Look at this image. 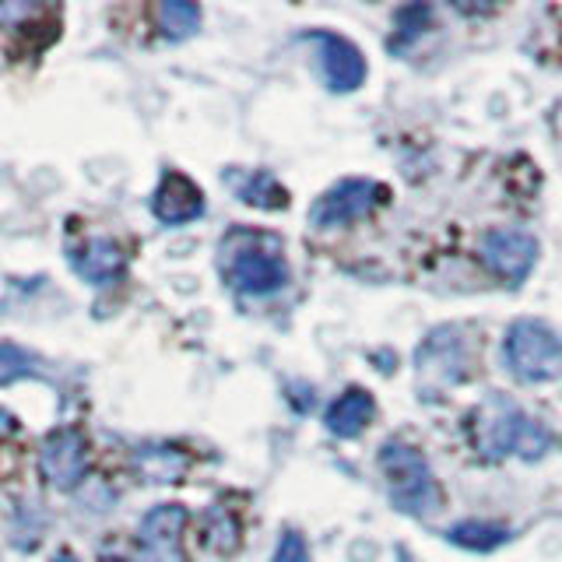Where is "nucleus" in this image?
Masks as SVG:
<instances>
[{
  "label": "nucleus",
  "mask_w": 562,
  "mask_h": 562,
  "mask_svg": "<svg viewBox=\"0 0 562 562\" xmlns=\"http://www.w3.org/2000/svg\"><path fill=\"white\" fill-rule=\"evenodd\" d=\"M32 373V359L18 345H0V386Z\"/></svg>",
  "instance_id": "19"
},
{
  "label": "nucleus",
  "mask_w": 562,
  "mask_h": 562,
  "mask_svg": "<svg viewBox=\"0 0 562 562\" xmlns=\"http://www.w3.org/2000/svg\"><path fill=\"white\" fill-rule=\"evenodd\" d=\"M236 541H239L236 517H228L225 509H215V514H211V527H207V544H215L218 552H228V549H236Z\"/></svg>",
  "instance_id": "18"
},
{
  "label": "nucleus",
  "mask_w": 562,
  "mask_h": 562,
  "mask_svg": "<svg viewBox=\"0 0 562 562\" xmlns=\"http://www.w3.org/2000/svg\"><path fill=\"white\" fill-rule=\"evenodd\" d=\"M236 190H239V201L263 207V211H278L289 204V190L281 187L271 172H246L236 180Z\"/></svg>",
  "instance_id": "15"
},
{
  "label": "nucleus",
  "mask_w": 562,
  "mask_h": 562,
  "mask_svg": "<svg viewBox=\"0 0 562 562\" xmlns=\"http://www.w3.org/2000/svg\"><path fill=\"white\" fill-rule=\"evenodd\" d=\"M14 432V415L0 408V439H8Z\"/></svg>",
  "instance_id": "21"
},
{
  "label": "nucleus",
  "mask_w": 562,
  "mask_h": 562,
  "mask_svg": "<svg viewBox=\"0 0 562 562\" xmlns=\"http://www.w3.org/2000/svg\"><path fill=\"white\" fill-rule=\"evenodd\" d=\"M49 562H78V555H75V552H67V549H60V552L53 555Z\"/></svg>",
  "instance_id": "22"
},
{
  "label": "nucleus",
  "mask_w": 562,
  "mask_h": 562,
  "mask_svg": "<svg viewBox=\"0 0 562 562\" xmlns=\"http://www.w3.org/2000/svg\"><path fill=\"white\" fill-rule=\"evenodd\" d=\"M183 531H187V509L180 503H162L140 520V562H183Z\"/></svg>",
  "instance_id": "8"
},
{
  "label": "nucleus",
  "mask_w": 562,
  "mask_h": 562,
  "mask_svg": "<svg viewBox=\"0 0 562 562\" xmlns=\"http://www.w3.org/2000/svg\"><path fill=\"white\" fill-rule=\"evenodd\" d=\"M225 281L243 295H271L289 285V263L281 257V243L268 233L236 228L222 243Z\"/></svg>",
  "instance_id": "2"
},
{
  "label": "nucleus",
  "mask_w": 562,
  "mask_h": 562,
  "mask_svg": "<svg viewBox=\"0 0 562 562\" xmlns=\"http://www.w3.org/2000/svg\"><path fill=\"white\" fill-rule=\"evenodd\" d=\"M447 538L453 544H461V549H471V552H492L509 538V531L499 524H488V520H461V524L450 527Z\"/></svg>",
  "instance_id": "16"
},
{
  "label": "nucleus",
  "mask_w": 562,
  "mask_h": 562,
  "mask_svg": "<svg viewBox=\"0 0 562 562\" xmlns=\"http://www.w3.org/2000/svg\"><path fill=\"white\" fill-rule=\"evenodd\" d=\"M468 436L485 461H503L509 453L524 457V461H538L552 450V432L503 394L482 401L471 412Z\"/></svg>",
  "instance_id": "1"
},
{
  "label": "nucleus",
  "mask_w": 562,
  "mask_h": 562,
  "mask_svg": "<svg viewBox=\"0 0 562 562\" xmlns=\"http://www.w3.org/2000/svg\"><path fill=\"white\" fill-rule=\"evenodd\" d=\"M151 215L162 225H187L204 215V193L187 172L169 169L151 193Z\"/></svg>",
  "instance_id": "10"
},
{
  "label": "nucleus",
  "mask_w": 562,
  "mask_h": 562,
  "mask_svg": "<svg viewBox=\"0 0 562 562\" xmlns=\"http://www.w3.org/2000/svg\"><path fill=\"white\" fill-rule=\"evenodd\" d=\"M468 366H471V348L464 341L461 327H439L418 345L415 373H418V386L426 394L447 391V386L461 383L468 376Z\"/></svg>",
  "instance_id": "5"
},
{
  "label": "nucleus",
  "mask_w": 562,
  "mask_h": 562,
  "mask_svg": "<svg viewBox=\"0 0 562 562\" xmlns=\"http://www.w3.org/2000/svg\"><path fill=\"white\" fill-rule=\"evenodd\" d=\"M310 40L321 46V67L324 78L334 92H356L366 81V57L356 43H348L345 35L334 32H313Z\"/></svg>",
  "instance_id": "11"
},
{
  "label": "nucleus",
  "mask_w": 562,
  "mask_h": 562,
  "mask_svg": "<svg viewBox=\"0 0 562 562\" xmlns=\"http://www.w3.org/2000/svg\"><path fill=\"white\" fill-rule=\"evenodd\" d=\"M506 369L524 383L562 376V338L544 321H514L503 341Z\"/></svg>",
  "instance_id": "4"
},
{
  "label": "nucleus",
  "mask_w": 562,
  "mask_h": 562,
  "mask_svg": "<svg viewBox=\"0 0 562 562\" xmlns=\"http://www.w3.org/2000/svg\"><path fill=\"white\" fill-rule=\"evenodd\" d=\"M386 201V187L376 180H366V176H356V180H341L334 183L327 193H321V201L313 204L310 218L316 228H338V225H351Z\"/></svg>",
  "instance_id": "6"
},
{
  "label": "nucleus",
  "mask_w": 562,
  "mask_h": 562,
  "mask_svg": "<svg viewBox=\"0 0 562 562\" xmlns=\"http://www.w3.org/2000/svg\"><path fill=\"white\" fill-rule=\"evenodd\" d=\"M40 468H43V479L53 488H78L88 474V443L78 429H57L40 453Z\"/></svg>",
  "instance_id": "9"
},
{
  "label": "nucleus",
  "mask_w": 562,
  "mask_h": 562,
  "mask_svg": "<svg viewBox=\"0 0 562 562\" xmlns=\"http://www.w3.org/2000/svg\"><path fill=\"white\" fill-rule=\"evenodd\" d=\"M137 474L145 482H158V485H166V482H180L183 479V471L190 468V457L183 450H176V447H145L137 453Z\"/></svg>",
  "instance_id": "14"
},
{
  "label": "nucleus",
  "mask_w": 562,
  "mask_h": 562,
  "mask_svg": "<svg viewBox=\"0 0 562 562\" xmlns=\"http://www.w3.org/2000/svg\"><path fill=\"white\" fill-rule=\"evenodd\" d=\"M479 254L485 268L503 278L506 285H520L538 260V239L527 228H492V233L482 236Z\"/></svg>",
  "instance_id": "7"
},
{
  "label": "nucleus",
  "mask_w": 562,
  "mask_h": 562,
  "mask_svg": "<svg viewBox=\"0 0 562 562\" xmlns=\"http://www.w3.org/2000/svg\"><path fill=\"white\" fill-rule=\"evenodd\" d=\"M75 268L92 285H113V281H120L123 268H127V257H123V246L116 239L95 236L75 250Z\"/></svg>",
  "instance_id": "12"
},
{
  "label": "nucleus",
  "mask_w": 562,
  "mask_h": 562,
  "mask_svg": "<svg viewBox=\"0 0 562 562\" xmlns=\"http://www.w3.org/2000/svg\"><path fill=\"white\" fill-rule=\"evenodd\" d=\"M376 415V401L369 391H362V386H348V391L341 397H334V404L327 408L324 422H327V429L334 436H341V439H356L359 432H366V426L373 422Z\"/></svg>",
  "instance_id": "13"
},
{
  "label": "nucleus",
  "mask_w": 562,
  "mask_h": 562,
  "mask_svg": "<svg viewBox=\"0 0 562 562\" xmlns=\"http://www.w3.org/2000/svg\"><path fill=\"white\" fill-rule=\"evenodd\" d=\"M274 562H306V541H303V535H295V531L281 535Z\"/></svg>",
  "instance_id": "20"
},
{
  "label": "nucleus",
  "mask_w": 562,
  "mask_h": 562,
  "mask_svg": "<svg viewBox=\"0 0 562 562\" xmlns=\"http://www.w3.org/2000/svg\"><path fill=\"white\" fill-rule=\"evenodd\" d=\"M380 471H383L386 488H391V499L401 514L429 517L439 506V499H443V492H439V485L432 479L429 461L412 443H401V439L383 443L380 447Z\"/></svg>",
  "instance_id": "3"
},
{
  "label": "nucleus",
  "mask_w": 562,
  "mask_h": 562,
  "mask_svg": "<svg viewBox=\"0 0 562 562\" xmlns=\"http://www.w3.org/2000/svg\"><path fill=\"white\" fill-rule=\"evenodd\" d=\"M158 29H162L166 40H187L201 29V8L187 4V0H169V4L158 8Z\"/></svg>",
  "instance_id": "17"
}]
</instances>
